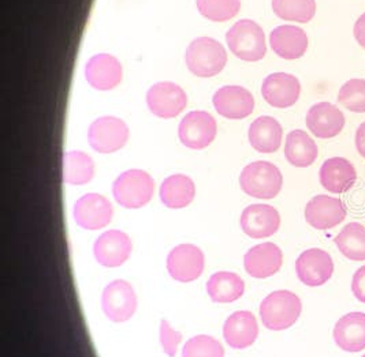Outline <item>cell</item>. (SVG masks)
<instances>
[{"label":"cell","instance_id":"6da1fadb","mask_svg":"<svg viewBox=\"0 0 365 357\" xmlns=\"http://www.w3.org/2000/svg\"><path fill=\"white\" fill-rule=\"evenodd\" d=\"M189 71L200 78H211L219 74L227 63L225 47L211 37L195 38L185 53Z\"/></svg>","mask_w":365,"mask_h":357},{"label":"cell","instance_id":"7a4b0ae2","mask_svg":"<svg viewBox=\"0 0 365 357\" xmlns=\"http://www.w3.org/2000/svg\"><path fill=\"white\" fill-rule=\"evenodd\" d=\"M226 41L232 55L244 62H259L267 55L264 32L252 19L235 22L226 34Z\"/></svg>","mask_w":365,"mask_h":357},{"label":"cell","instance_id":"3957f363","mask_svg":"<svg viewBox=\"0 0 365 357\" xmlns=\"http://www.w3.org/2000/svg\"><path fill=\"white\" fill-rule=\"evenodd\" d=\"M302 304L299 296L290 291L269 293L260 304V318L267 329L286 330L294 325L301 315Z\"/></svg>","mask_w":365,"mask_h":357},{"label":"cell","instance_id":"277c9868","mask_svg":"<svg viewBox=\"0 0 365 357\" xmlns=\"http://www.w3.org/2000/svg\"><path fill=\"white\" fill-rule=\"evenodd\" d=\"M240 186L250 196L272 199L282 190L283 176L277 165L268 161H255L242 169Z\"/></svg>","mask_w":365,"mask_h":357},{"label":"cell","instance_id":"5b68a950","mask_svg":"<svg viewBox=\"0 0 365 357\" xmlns=\"http://www.w3.org/2000/svg\"><path fill=\"white\" fill-rule=\"evenodd\" d=\"M155 193V180L143 169H129L113 184L116 202L126 209H140L150 203Z\"/></svg>","mask_w":365,"mask_h":357},{"label":"cell","instance_id":"8992f818","mask_svg":"<svg viewBox=\"0 0 365 357\" xmlns=\"http://www.w3.org/2000/svg\"><path fill=\"white\" fill-rule=\"evenodd\" d=\"M129 139L128 124L115 116L96 119L88 131V141L93 150L110 154L120 150Z\"/></svg>","mask_w":365,"mask_h":357},{"label":"cell","instance_id":"52a82bcc","mask_svg":"<svg viewBox=\"0 0 365 357\" xmlns=\"http://www.w3.org/2000/svg\"><path fill=\"white\" fill-rule=\"evenodd\" d=\"M101 307L106 316L113 322L122 324L129 321L137 309L133 287L125 279L113 281L103 291Z\"/></svg>","mask_w":365,"mask_h":357},{"label":"cell","instance_id":"ba28073f","mask_svg":"<svg viewBox=\"0 0 365 357\" xmlns=\"http://www.w3.org/2000/svg\"><path fill=\"white\" fill-rule=\"evenodd\" d=\"M217 124L215 117L204 111H193L183 117L178 127L180 141L183 146L201 150L210 146L216 138Z\"/></svg>","mask_w":365,"mask_h":357},{"label":"cell","instance_id":"9c48e42d","mask_svg":"<svg viewBox=\"0 0 365 357\" xmlns=\"http://www.w3.org/2000/svg\"><path fill=\"white\" fill-rule=\"evenodd\" d=\"M150 112L160 119H173L182 114L187 105V96L174 82H158L147 93Z\"/></svg>","mask_w":365,"mask_h":357},{"label":"cell","instance_id":"30bf717a","mask_svg":"<svg viewBox=\"0 0 365 357\" xmlns=\"http://www.w3.org/2000/svg\"><path fill=\"white\" fill-rule=\"evenodd\" d=\"M205 258L195 244H180L167 257V270L170 276L180 282H192L204 272Z\"/></svg>","mask_w":365,"mask_h":357},{"label":"cell","instance_id":"8fae6325","mask_svg":"<svg viewBox=\"0 0 365 357\" xmlns=\"http://www.w3.org/2000/svg\"><path fill=\"white\" fill-rule=\"evenodd\" d=\"M73 214L77 225L89 230H98L111 223L114 209L106 196L86 194L76 202Z\"/></svg>","mask_w":365,"mask_h":357},{"label":"cell","instance_id":"7c38bea8","mask_svg":"<svg viewBox=\"0 0 365 357\" xmlns=\"http://www.w3.org/2000/svg\"><path fill=\"white\" fill-rule=\"evenodd\" d=\"M345 203L329 195H316L305 206V220L311 227L320 230L339 225L346 218Z\"/></svg>","mask_w":365,"mask_h":357},{"label":"cell","instance_id":"4fadbf2b","mask_svg":"<svg viewBox=\"0 0 365 357\" xmlns=\"http://www.w3.org/2000/svg\"><path fill=\"white\" fill-rule=\"evenodd\" d=\"M133 250L130 238L122 230H107L95 242V258L104 267H119L129 260Z\"/></svg>","mask_w":365,"mask_h":357},{"label":"cell","instance_id":"5bb4252c","mask_svg":"<svg viewBox=\"0 0 365 357\" xmlns=\"http://www.w3.org/2000/svg\"><path fill=\"white\" fill-rule=\"evenodd\" d=\"M299 281L308 287L324 285L334 273V262L329 252L320 248L304 251L296 262Z\"/></svg>","mask_w":365,"mask_h":357},{"label":"cell","instance_id":"9a60e30c","mask_svg":"<svg viewBox=\"0 0 365 357\" xmlns=\"http://www.w3.org/2000/svg\"><path fill=\"white\" fill-rule=\"evenodd\" d=\"M212 102L216 112L230 120L245 119L255 110V98L242 86H223L216 90Z\"/></svg>","mask_w":365,"mask_h":357},{"label":"cell","instance_id":"2e32d148","mask_svg":"<svg viewBox=\"0 0 365 357\" xmlns=\"http://www.w3.org/2000/svg\"><path fill=\"white\" fill-rule=\"evenodd\" d=\"M307 127L320 139L339 135L345 127V114L331 102L323 101L312 105L307 114Z\"/></svg>","mask_w":365,"mask_h":357},{"label":"cell","instance_id":"e0dca14e","mask_svg":"<svg viewBox=\"0 0 365 357\" xmlns=\"http://www.w3.org/2000/svg\"><path fill=\"white\" fill-rule=\"evenodd\" d=\"M262 95L271 107L284 110L299 101L301 83L292 74L274 73L263 81Z\"/></svg>","mask_w":365,"mask_h":357},{"label":"cell","instance_id":"ac0fdd59","mask_svg":"<svg viewBox=\"0 0 365 357\" xmlns=\"http://www.w3.org/2000/svg\"><path fill=\"white\" fill-rule=\"evenodd\" d=\"M241 228L252 239H264L275 235L281 227V215L269 205H250L241 214Z\"/></svg>","mask_w":365,"mask_h":357},{"label":"cell","instance_id":"d6986e66","mask_svg":"<svg viewBox=\"0 0 365 357\" xmlns=\"http://www.w3.org/2000/svg\"><path fill=\"white\" fill-rule=\"evenodd\" d=\"M123 70L115 56L99 53L89 59L85 67V77L88 83L101 92L113 90L122 81Z\"/></svg>","mask_w":365,"mask_h":357},{"label":"cell","instance_id":"ffe728a7","mask_svg":"<svg viewBox=\"0 0 365 357\" xmlns=\"http://www.w3.org/2000/svg\"><path fill=\"white\" fill-rule=\"evenodd\" d=\"M283 263L281 248L274 243H262L252 247L245 254L244 266L250 276L267 278L277 275Z\"/></svg>","mask_w":365,"mask_h":357},{"label":"cell","instance_id":"44dd1931","mask_svg":"<svg viewBox=\"0 0 365 357\" xmlns=\"http://www.w3.org/2000/svg\"><path fill=\"white\" fill-rule=\"evenodd\" d=\"M320 184L332 194H344L354 186L357 172L353 164L344 157L326 160L319 172Z\"/></svg>","mask_w":365,"mask_h":357},{"label":"cell","instance_id":"7402d4cb","mask_svg":"<svg viewBox=\"0 0 365 357\" xmlns=\"http://www.w3.org/2000/svg\"><path fill=\"white\" fill-rule=\"evenodd\" d=\"M269 44L279 58L296 60L302 58L308 49V36L299 26L282 25L271 32Z\"/></svg>","mask_w":365,"mask_h":357},{"label":"cell","instance_id":"603a6c76","mask_svg":"<svg viewBox=\"0 0 365 357\" xmlns=\"http://www.w3.org/2000/svg\"><path fill=\"white\" fill-rule=\"evenodd\" d=\"M259 336L256 316L250 311H237L223 326V337L234 349H245L253 345Z\"/></svg>","mask_w":365,"mask_h":357},{"label":"cell","instance_id":"cb8c5ba5","mask_svg":"<svg viewBox=\"0 0 365 357\" xmlns=\"http://www.w3.org/2000/svg\"><path fill=\"white\" fill-rule=\"evenodd\" d=\"M334 340L346 352H361L365 349V314L349 312L334 327Z\"/></svg>","mask_w":365,"mask_h":357},{"label":"cell","instance_id":"d4e9b609","mask_svg":"<svg viewBox=\"0 0 365 357\" xmlns=\"http://www.w3.org/2000/svg\"><path fill=\"white\" fill-rule=\"evenodd\" d=\"M281 123L272 116H260L250 124L248 138L252 147L259 153H275L282 144Z\"/></svg>","mask_w":365,"mask_h":357},{"label":"cell","instance_id":"484cf974","mask_svg":"<svg viewBox=\"0 0 365 357\" xmlns=\"http://www.w3.org/2000/svg\"><path fill=\"white\" fill-rule=\"evenodd\" d=\"M160 199L170 209H182L192 203L196 195L195 181L186 175H173L160 186Z\"/></svg>","mask_w":365,"mask_h":357},{"label":"cell","instance_id":"4316f807","mask_svg":"<svg viewBox=\"0 0 365 357\" xmlns=\"http://www.w3.org/2000/svg\"><path fill=\"white\" fill-rule=\"evenodd\" d=\"M319 149L315 141L302 130L290 131L286 137L284 157L293 166L308 168L315 163Z\"/></svg>","mask_w":365,"mask_h":357},{"label":"cell","instance_id":"83f0119b","mask_svg":"<svg viewBox=\"0 0 365 357\" xmlns=\"http://www.w3.org/2000/svg\"><path fill=\"white\" fill-rule=\"evenodd\" d=\"M244 279L232 272H217L207 282L208 296L215 303H232L244 294Z\"/></svg>","mask_w":365,"mask_h":357},{"label":"cell","instance_id":"f1b7e54d","mask_svg":"<svg viewBox=\"0 0 365 357\" xmlns=\"http://www.w3.org/2000/svg\"><path fill=\"white\" fill-rule=\"evenodd\" d=\"M95 175L93 160L83 151H68L63 156V181L73 186L89 183Z\"/></svg>","mask_w":365,"mask_h":357},{"label":"cell","instance_id":"f546056e","mask_svg":"<svg viewBox=\"0 0 365 357\" xmlns=\"http://www.w3.org/2000/svg\"><path fill=\"white\" fill-rule=\"evenodd\" d=\"M341 254L350 260H365V227L350 223L335 238Z\"/></svg>","mask_w":365,"mask_h":357},{"label":"cell","instance_id":"4dcf8cb0","mask_svg":"<svg viewBox=\"0 0 365 357\" xmlns=\"http://www.w3.org/2000/svg\"><path fill=\"white\" fill-rule=\"evenodd\" d=\"M272 10L284 21L308 23L316 14L315 0H272Z\"/></svg>","mask_w":365,"mask_h":357},{"label":"cell","instance_id":"1f68e13d","mask_svg":"<svg viewBox=\"0 0 365 357\" xmlns=\"http://www.w3.org/2000/svg\"><path fill=\"white\" fill-rule=\"evenodd\" d=\"M200 14L212 22H226L240 13L241 0H196Z\"/></svg>","mask_w":365,"mask_h":357},{"label":"cell","instance_id":"d6a6232c","mask_svg":"<svg viewBox=\"0 0 365 357\" xmlns=\"http://www.w3.org/2000/svg\"><path fill=\"white\" fill-rule=\"evenodd\" d=\"M338 102L350 112H365V80H349L338 93Z\"/></svg>","mask_w":365,"mask_h":357},{"label":"cell","instance_id":"836d02e7","mask_svg":"<svg viewBox=\"0 0 365 357\" xmlns=\"http://www.w3.org/2000/svg\"><path fill=\"white\" fill-rule=\"evenodd\" d=\"M182 357H225V349L214 337L197 336L183 345Z\"/></svg>","mask_w":365,"mask_h":357},{"label":"cell","instance_id":"e575fe53","mask_svg":"<svg viewBox=\"0 0 365 357\" xmlns=\"http://www.w3.org/2000/svg\"><path fill=\"white\" fill-rule=\"evenodd\" d=\"M182 341V334L174 330L167 321H162L160 324V345L168 357L177 355L178 345Z\"/></svg>","mask_w":365,"mask_h":357},{"label":"cell","instance_id":"d590c367","mask_svg":"<svg viewBox=\"0 0 365 357\" xmlns=\"http://www.w3.org/2000/svg\"><path fill=\"white\" fill-rule=\"evenodd\" d=\"M351 291L356 299L365 304V266L360 267L351 281Z\"/></svg>","mask_w":365,"mask_h":357},{"label":"cell","instance_id":"8d00e7d4","mask_svg":"<svg viewBox=\"0 0 365 357\" xmlns=\"http://www.w3.org/2000/svg\"><path fill=\"white\" fill-rule=\"evenodd\" d=\"M354 38L365 49V13L354 23Z\"/></svg>","mask_w":365,"mask_h":357},{"label":"cell","instance_id":"74e56055","mask_svg":"<svg viewBox=\"0 0 365 357\" xmlns=\"http://www.w3.org/2000/svg\"><path fill=\"white\" fill-rule=\"evenodd\" d=\"M356 147L361 157L365 159V122L360 124L356 132Z\"/></svg>","mask_w":365,"mask_h":357},{"label":"cell","instance_id":"f35d334b","mask_svg":"<svg viewBox=\"0 0 365 357\" xmlns=\"http://www.w3.org/2000/svg\"><path fill=\"white\" fill-rule=\"evenodd\" d=\"M363 357H365V355H364V356H363Z\"/></svg>","mask_w":365,"mask_h":357}]
</instances>
